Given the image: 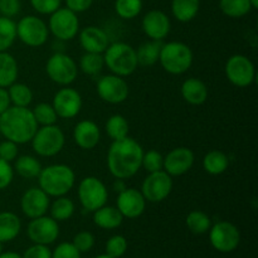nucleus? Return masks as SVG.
Wrapping results in <instances>:
<instances>
[{
    "label": "nucleus",
    "mask_w": 258,
    "mask_h": 258,
    "mask_svg": "<svg viewBox=\"0 0 258 258\" xmlns=\"http://www.w3.org/2000/svg\"><path fill=\"white\" fill-rule=\"evenodd\" d=\"M144 149L131 138L112 141L107 151V169L115 179H130L141 169Z\"/></svg>",
    "instance_id": "1"
},
{
    "label": "nucleus",
    "mask_w": 258,
    "mask_h": 258,
    "mask_svg": "<svg viewBox=\"0 0 258 258\" xmlns=\"http://www.w3.org/2000/svg\"><path fill=\"white\" fill-rule=\"evenodd\" d=\"M39 125L30 108L10 106L0 115V134L5 140L22 145L30 143Z\"/></svg>",
    "instance_id": "2"
},
{
    "label": "nucleus",
    "mask_w": 258,
    "mask_h": 258,
    "mask_svg": "<svg viewBox=\"0 0 258 258\" xmlns=\"http://www.w3.org/2000/svg\"><path fill=\"white\" fill-rule=\"evenodd\" d=\"M37 179L39 188L53 198L67 196L76 184L75 171L66 164H53L42 168Z\"/></svg>",
    "instance_id": "3"
},
{
    "label": "nucleus",
    "mask_w": 258,
    "mask_h": 258,
    "mask_svg": "<svg viewBox=\"0 0 258 258\" xmlns=\"http://www.w3.org/2000/svg\"><path fill=\"white\" fill-rule=\"evenodd\" d=\"M105 66L111 73L120 77H128L138 70L136 49L125 42L110 43L102 53Z\"/></svg>",
    "instance_id": "4"
},
{
    "label": "nucleus",
    "mask_w": 258,
    "mask_h": 258,
    "mask_svg": "<svg viewBox=\"0 0 258 258\" xmlns=\"http://www.w3.org/2000/svg\"><path fill=\"white\" fill-rule=\"evenodd\" d=\"M193 50L183 42L163 43L159 55V63L164 71L170 75L179 76L185 73L193 64Z\"/></svg>",
    "instance_id": "5"
},
{
    "label": "nucleus",
    "mask_w": 258,
    "mask_h": 258,
    "mask_svg": "<svg viewBox=\"0 0 258 258\" xmlns=\"http://www.w3.org/2000/svg\"><path fill=\"white\" fill-rule=\"evenodd\" d=\"M30 143L37 155L42 158H52L59 154L64 148L66 136L59 126H40Z\"/></svg>",
    "instance_id": "6"
},
{
    "label": "nucleus",
    "mask_w": 258,
    "mask_h": 258,
    "mask_svg": "<svg viewBox=\"0 0 258 258\" xmlns=\"http://www.w3.org/2000/svg\"><path fill=\"white\" fill-rule=\"evenodd\" d=\"M78 199L85 211L96 212L106 206L108 199V190L105 183L96 176H86L78 184Z\"/></svg>",
    "instance_id": "7"
},
{
    "label": "nucleus",
    "mask_w": 258,
    "mask_h": 258,
    "mask_svg": "<svg viewBox=\"0 0 258 258\" xmlns=\"http://www.w3.org/2000/svg\"><path fill=\"white\" fill-rule=\"evenodd\" d=\"M45 72L52 82L64 87L75 82L78 76V67L71 55L57 52L48 58Z\"/></svg>",
    "instance_id": "8"
},
{
    "label": "nucleus",
    "mask_w": 258,
    "mask_h": 258,
    "mask_svg": "<svg viewBox=\"0 0 258 258\" xmlns=\"http://www.w3.org/2000/svg\"><path fill=\"white\" fill-rule=\"evenodd\" d=\"M48 25L37 15H27L17 23V38L28 47H42L48 40Z\"/></svg>",
    "instance_id": "9"
},
{
    "label": "nucleus",
    "mask_w": 258,
    "mask_h": 258,
    "mask_svg": "<svg viewBox=\"0 0 258 258\" xmlns=\"http://www.w3.org/2000/svg\"><path fill=\"white\" fill-rule=\"evenodd\" d=\"M226 77L238 88L249 87L256 80V68L247 55L233 54L228 58L224 67Z\"/></svg>",
    "instance_id": "10"
},
{
    "label": "nucleus",
    "mask_w": 258,
    "mask_h": 258,
    "mask_svg": "<svg viewBox=\"0 0 258 258\" xmlns=\"http://www.w3.org/2000/svg\"><path fill=\"white\" fill-rule=\"evenodd\" d=\"M48 29L58 40H72L80 32V20L76 13L59 8L50 14Z\"/></svg>",
    "instance_id": "11"
},
{
    "label": "nucleus",
    "mask_w": 258,
    "mask_h": 258,
    "mask_svg": "<svg viewBox=\"0 0 258 258\" xmlns=\"http://www.w3.org/2000/svg\"><path fill=\"white\" fill-rule=\"evenodd\" d=\"M173 176L166 171L159 170L149 173L141 184V194L149 203H160L170 196L173 190Z\"/></svg>",
    "instance_id": "12"
},
{
    "label": "nucleus",
    "mask_w": 258,
    "mask_h": 258,
    "mask_svg": "<svg viewBox=\"0 0 258 258\" xmlns=\"http://www.w3.org/2000/svg\"><path fill=\"white\" fill-rule=\"evenodd\" d=\"M209 241L216 251L228 253L234 251L241 242L239 229L233 223L221 221L209 229Z\"/></svg>",
    "instance_id": "13"
},
{
    "label": "nucleus",
    "mask_w": 258,
    "mask_h": 258,
    "mask_svg": "<svg viewBox=\"0 0 258 258\" xmlns=\"http://www.w3.org/2000/svg\"><path fill=\"white\" fill-rule=\"evenodd\" d=\"M96 90H97L98 97L110 105H120L125 102L130 93V88L125 78L113 75V73L102 76L97 81Z\"/></svg>",
    "instance_id": "14"
},
{
    "label": "nucleus",
    "mask_w": 258,
    "mask_h": 258,
    "mask_svg": "<svg viewBox=\"0 0 258 258\" xmlns=\"http://www.w3.org/2000/svg\"><path fill=\"white\" fill-rule=\"evenodd\" d=\"M82 96L77 90L64 86L58 90L53 97L52 106L57 113L58 118L71 120L78 116L82 108Z\"/></svg>",
    "instance_id": "15"
},
{
    "label": "nucleus",
    "mask_w": 258,
    "mask_h": 258,
    "mask_svg": "<svg viewBox=\"0 0 258 258\" xmlns=\"http://www.w3.org/2000/svg\"><path fill=\"white\" fill-rule=\"evenodd\" d=\"M27 234L30 241L35 244H52L59 236L58 222L52 217L42 216L32 219L28 224Z\"/></svg>",
    "instance_id": "16"
},
{
    "label": "nucleus",
    "mask_w": 258,
    "mask_h": 258,
    "mask_svg": "<svg viewBox=\"0 0 258 258\" xmlns=\"http://www.w3.org/2000/svg\"><path fill=\"white\" fill-rule=\"evenodd\" d=\"M50 197H48L42 189L29 188L23 193L20 198V209L23 214L29 219L38 218L47 214L50 206Z\"/></svg>",
    "instance_id": "17"
},
{
    "label": "nucleus",
    "mask_w": 258,
    "mask_h": 258,
    "mask_svg": "<svg viewBox=\"0 0 258 258\" xmlns=\"http://www.w3.org/2000/svg\"><path fill=\"white\" fill-rule=\"evenodd\" d=\"M194 160H196V156L190 149L184 148V146L175 148L164 156L163 170L166 171L170 176L184 175L193 168Z\"/></svg>",
    "instance_id": "18"
},
{
    "label": "nucleus",
    "mask_w": 258,
    "mask_h": 258,
    "mask_svg": "<svg viewBox=\"0 0 258 258\" xmlns=\"http://www.w3.org/2000/svg\"><path fill=\"white\" fill-rule=\"evenodd\" d=\"M146 203L140 190L135 188H126L118 193L116 201V208L118 209L123 218L135 219L139 218L145 212Z\"/></svg>",
    "instance_id": "19"
},
{
    "label": "nucleus",
    "mask_w": 258,
    "mask_h": 258,
    "mask_svg": "<svg viewBox=\"0 0 258 258\" xmlns=\"http://www.w3.org/2000/svg\"><path fill=\"white\" fill-rule=\"evenodd\" d=\"M141 27L146 37L150 38L151 40L163 42L170 33L171 23L165 13L154 9L144 15Z\"/></svg>",
    "instance_id": "20"
},
{
    "label": "nucleus",
    "mask_w": 258,
    "mask_h": 258,
    "mask_svg": "<svg viewBox=\"0 0 258 258\" xmlns=\"http://www.w3.org/2000/svg\"><path fill=\"white\" fill-rule=\"evenodd\" d=\"M80 44L85 52L101 53L102 54L110 44L108 35L102 28L96 25H88L78 32Z\"/></svg>",
    "instance_id": "21"
},
{
    "label": "nucleus",
    "mask_w": 258,
    "mask_h": 258,
    "mask_svg": "<svg viewBox=\"0 0 258 258\" xmlns=\"http://www.w3.org/2000/svg\"><path fill=\"white\" fill-rule=\"evenodd\" d=\"M73 140L82 150H92L101 140L100 127L91 120L80 121L73 128Z\"/></svg>",
    "instance_id": "22"
},
{
    "label": "nucleus",
    "mask_w": 258,
    "mask_h": 258,
    "mask_svg": "<svg viewBox=\"0 0 258 258\" xmlns=\"http://www.w3.org/2000/svg\"><path fill=\"white\" fill-rule=\"evenodd\" d=\"M180 91L181 97H183L184 101L188 102L189 105H203V103L208 100V87H207L206 83L202 80H199V78H186V80L181 83Z\"/></svg>",
    "instance_id": "23"
},
{
    "label": "nucleus",
    "mask_w": 258,
    "mask_h": 258,
    "mask_svg": "<svg viewBox=\"0 0 258 258\" xmlns=\"http://www.w3.org/2000/svg\"><path fill=\"white\" fill-rule=\"evenodd\" d=\"M123 217L116 207L103 206L93 212V223L102 229H116L122 224Z\"/></svg>",
    "instance_id": "24"
},
{
    "label": "nucleus",
    "mask_w": 258,
    "mask_h": 258,
    "mask_svg": "<svg viewBox=\"0 0 258 258\" xmlns=\"http://www.w3.org/2000/svg\"><path fill=\"white\" fill-rule=\"evenodd\" d=\"M22 231V221L13 212H0V242H10Z\"/></svg>",
    "instance_id": "25"
},
{
    "label": "nucleus",
    "mask_w": 258,
    "mask_h": 258,
    "mask_svg": "<svg viewBox=\"0 0 258 258\" xmlns=\"http://www.w3.org/2000/svg\"><path fill=\"white\" fill-rule=\"evenodd\" d=\"M19 68L14 55L9 52H0V87L8 88L17 82Z\"/></svg>",
    "instance_id": "26"
},
{
    "label": "nucleus",
    "mask_w": 258,
    "mask_h": 258,
    "mask_svg": "<svg viewBox=\"0 0 258 258\" xmlns=\"http://www.w3.org/2000/svg\"><path fill=\"white\" fill-rule=\"evenodd\" d=\"M201 0H171L173 17L180 23L191 22L198 15Z\"/></svg>",
    "instance_id": "27"
},
{
    "label": "nucleus",
    "mask_w": 258,
    "mask_h": 258,
    "mask_svg": "<svg viewBox=\"0 0 258 258\" xmlns=\"http://www.w3.org/2000/svg\"><path fill=\"white\" fill-rule=\"evenodd\" d=\"M14 173L22 176L24 179H34L38 178L40 170H42V164L35 156L32 155H22L15 159Z\"/></svg>",
    "instance_id": "28"
},
{
    "label": "nucleus",
    "mask_w": 258,
    "mask_h": 258,
    "mask_svg": "<svg viewBox=\"0 0 258 258\" xmlns=\"http://www.w3.org/2000/svg\"><path fill=\"white\" fill-rule=\"evenodd\" d=\"M229 159L223 151L212 150L203 158V169L211 175H221L228 169Z\"/></svg>",
    "instance_id": "29"
},
{
    "label": "nucleus",
    "mask_w": 258,
    "mask_h": 258,
    "mask_svg": "<svg viewBox=\"0 0 258 258\" xmlns=\"http://www.w3.org/2000/svg\"><path fill=\"white\" fill-rule=\"evenodd\" d=\"M161 45H163V42H158V40H149V42L143 43L136 50L139 66L151 67L155 63H158Z\"/></svg>",
    "instance_id": "30"
},
{
    "label": "nucleus",
    "mask_w": 258,
    "mask_h": 258,
    "mask_svg": "<svg viewBox=\"0 0 258 258\" xmlns=\"http://www.w3.org/2000/svg\"><path fill=\"white\" fill-rule=\"evenodd\" d=\"M75 209L76 207L73 201L66 196L57 197L49 206L50 217L57 222L68 221L75 214Z\"/></svg>",
    "instance_id": "31"
},
{
    "label": "nucleus",
    "mask_w": 258,
    "mask_h": 258,
    "mask_svg": "<svg viewBox=\"0 0 258 258\" xmlns=\"http://www.w3.org/2000/svg\"><path fill=\"white\" fill-rule=\"evenodd\" d=\"M9 93L10 103L18 107H28L33 101V92L25 83L14 82L7 88Z\"/></svg>",
    "instance_id": "32"
},
{
    "label": "nucleus",
    "mask_w": 258,
    "mask_h": 258,
    "mask_svg": "<svg viewBox=\"0 0 258 258\" xmlns=\"http://www.w3.org/2000/svg\"><path fill=\"white\" fill-rule=\"evenodd\" d=\"M106 134L108 135V138L112 141L122 140V139L127 138L128 136V122L122 115H116L110 116L107 121H106Z\"/></svg>",
    "instance_id": "33"
},
{
    "label": "nucleus",
    "mask_w": 258,
    "mask_h": 258,
    "mask_svg": "<svg viewBox=\"0 0 258 258\" xmlns=\"http://www.w3.org/2000/svg\"><path fill=\"white\" fill-rule=\"evenodd\" d=\"M17 39V23L0 15V52H8Z\"/></svg>",
    "instance_id": "34"
},
{
    "label": "nucleus",
    "mask_w": 258,
    "mask_h": 258,
    "mask_svg": "<svg viewBox=\"0 0 258 258\" xmlns=\"http://www.w3.org/2000/svg\"><path fill=\"white\" fill-rule=\"evenodd\" d=\"M185 224L194 234H204L211 229L212 221L207 213L202 211H191L186 216Z\"/></svg>",
    "instance_id": "35"
},
{
    "label": "nucleus",
    "mask_w": 258,
    "mask_h": 258,
    "mask_svg": "<svg viewBox=\"0 0 258 258\" xmlns=\"http://www.w3.org/2000/svg\"><path fill=\"white\" fill-rule=\"evenodd\" d=\"M222 13L228 18H243L252 10L249 0H219Z\"/></svg>",
    "instance_id": "36"
},
{
    "label": "nucleus",
    "mask_w": 258,
    "mask_h": 258,
    "mask_svg": "<svg viewBox=\"0 0 258 258\" xmlns=\"http://www.w3.org/2000/svg\"><path fill=\"white\" fill-rule=\"evenodd\" d=\"M103 67H105V60H103V55L101 53L85 52V54L80 59L81 71L91 77L101 73Z\"/></svg>",
    "instance_id": "37"
},
{
    "label": "nucleus",
    "mask_w": 258,
    "mask_h": 258,
    "mask_svg": "<svg viewBox=\"0 0 258 258\" xmlns=\"http://www.w3.org/2000/svg\"><path fill=\"white\" fill-rule=\"evenodd\" d=\"M143 10V0H116L115 12L125 20L135 19Z\"/></svg>",
    "instance_id": "38"
},
{
    "label": "nucleus",
    "mask_w": 258,
    "mask_h": 258,
    "mask_svg": "<svg viewBox=\"0 0 258 258\" xmlns=\"http://www.w3.org/2000/svg\"><path fill=\"white\" fill-rule=\"evenodd\" d=\"M32 112L35 121H37V123L40 126L55 125V122H57L58 120V116L57 113H55L54 108H53L52 103H38V105L33 108Z\"/></svg>",
    "instance_id": "39"
},
{
    "label": "nucleus",
    "mask_w": 258,
    "mask_h": 258,
    "mask_svg": "<svg viewBox=\"0 0 258 258\" xmlns=\"http://www.w3.org/2000/svg\"><path fill=\"white\" fill-rule=\"evenodd\" d=\"M141 168L146 170V173H155V171L163 170L164 168V156L156 150H149L144 153L143 160H141Z\"/></svg>",
    "instance_id": "40"
},
{
    "label": "nucleus",
    "mask_w": 258,
    "mask_h": 258,
    "mask_svg": "<svg viewBox=\"0 0 258 258\" xmlns=\"http://www.w3.org/2000/svg\"><path fill=\"white\" fill-rule=\"evenodd\" d=\"M127 251V241L123 236H112L106 243V253L113 258H120Z\"/></svg>",
    "instance_id": "41"
},
{
    "label": "nucleus",
    "mask_w": 258,
    "mask_h": 258,
    "mask_svg": "<svg viewBox=\"0 0 258 258\" xmlns=\"http://www.w3.org/2000/svg\"><path fill=\"white\" fill-rule=\"evenodd\" d=\"M62 0H30L33 9L42 15H50L55 10L59 9Z\"/></svg>",
    "instance_id": "42"
},
{
    "label": "nucleus",
    "mask_w": 258,
    "mask_h": 258,
    "mask_svg": "<svg viewBox=\"0 0 258 258\" xmlns=\"http://www.w3.org/2000/svg\"><path fill=\"white\" fill-rule=\"evenodd\" d=\"M72 243L81 253H82V252H88L92 249L93 246H95V236H93L91 232L87 231L80 232V233H77L73 237Z\"/></svg>",
    "instance_id": "43"
},
{
    "label": "nucleus",
    "mask_w": 258,
    "mask_h": 258,
    "mask_svg": "<svg viewBox=\"0 0 258 258\" xmlns=\"http://www.w3.org/2000/svg\"><path fill=\"white\" fill-rule=\"evenodd\" d=\"M52 258H81V252L70 242H63L52 252Z\"/></svg>",
    "instance_id": "44"
},
{
    "label": "nucleus",
    "mask_w": 258,
    "mask_h": 258,
    "mask_svg": "<svg viewBox=\"0 0 258 258\" xmlns=\"http://www.w3.org/2000/svg\"><path fill=\"white\" fill-rule=\"evenodd\" d=\"M18 154H19L18 144L10 140H4L0 143V159L8 161V163H12L18 158Z\"/></svg>",
    "instance_id": "45"
},
{
    "label": "nucleus",
    "mask_w": 258,
    "mask_h": 258,
    "mask_svg": "<svg viewBox=\"0 0 258 258\" xmlns=\"http://www.w3.org/2000/svg\"><path fill=\"white\" fill-rule=\"evenodd\" d=\"M14 179V169L12 164L0 159V190H4Z\"/></svg>",
    "instance_id": "46"
},
{
    "label": "nucleus",
    "mask_w": 258,
    "mask_h": 258,
    "mask_svg": "<svg viewBox=\"0 0 258 258\" xmlns=\"http://www.w3.org/2000/svg\"><path fill=\"white\" fill-rule=\"evenodd\" d=\"M22 9L20 0H0V15L7 18L17 17Z\"/></svg>",
    "instance_id": "47"
},
{
    "label": "nucleus",
    "mask_w": 258,
    "mask_h": 258,
    "mask_svg": "<svg viewBox=\"0 0 258 258\" xmlns=\"http://www.w3.org/2000/svg\"><path fill=\"white\" fill-rule=\"evenodd\" d=\"M22 258H52V251L45 244H33L23 253Z\"/></svg>",
    "instance_id": "48"
},
{
    "label": "nucleus",
    "mask_w": 258,
    "mask_h": 258,
    "mask_svg": "<svg viewBox=\"0 0 258 258\" xmlns=\"http://www.w3.org/2000/svg\"><path fill=\"white\" fill-rule=\"evenodd\" d=\"M92 3L93 0H66V8L78 14V13H83L90 9L92 7Z\"/></svg>",
    "instance_id": "49"
},
{
    "label": "nucleus",
    "mask_w": 258,
    "mask_h": 258,
    "mask_svg": "<svg viewBox=\"0 0 258 258\" xmlns=\"http://www.w3.org/2000/svg\"><path fill=\"white\" fill-rule=\"evenodd\" d=\"M12 106L10 103V98H9V93H8L7 88H2L0 87V115L4 113L8 108Z\"/></svg>",
    "instance_id": "50"
},
{
    "label": "nucleus",
    "mask_w": 258,
    "mask_h": 258,
    "mask_svg": "<svg viewBox=\"0 0 258 258\" xmlns=\"http://www.w3.org/2000/svg\"><path fill=\"white\" fill-rule=\"evenodd\" d=\"M126 188L127 186L125 185V180H122V179H116V181L113 183V190L117 191V193H121Z\"/></svg>",
    "instance_id": "51"
},
{
    "label": "nucleus",
    "mask_w": 258,
    "mask_h": 258,
    "mask_svg": "<svg viewBox=\"0 0 258 258\" xmlns=\"http://www.w3.org/2000/svg\"><path fill=\"white\" fill-rule=\"evenodd\" d=\"M0 258H22V256L17 252H3L0 254Z\"/></svg>",
    "instance_id": "52"
},
{
    "label": "nucleus",
    "mask_w": 258,
    "mask_h": 258,
    "mask_svg": "<svg viewBox=\"0 0 258 258\" xmlns=\"http://www.w3.org/2000/svg\"><path fill=\"white\" fill-rule=\"evenodd\" d=\"M252 9H258V0H249Z\"/></svg>",
    "instance_id": "53"
},
{
    "label": "nucleus",
    "mask_w": 258,
    "mask_h": 258,
    "mask_svg": "<svg viewBox=\"0 0 258 258\" xmlns=\"http://www.w3.org/2000/svg\"><path fill=\"white\" fill-rule=\"evenodd\" d=\"M95 258H113V257L108 256L107 253H105V254H100V256H97V257H95Z\"/></svg>",
    "instance_id": "54"
},
{
    "label": "nucleus",
    "mask_w": 258,
    "mask_h": 258,
    "mask_svg": "<svg viewBox=\"0 0 258 258\" xmlns=\"http://www.w3.org/2000/svg\"><path fill=\"white\" fill-rule=\"evenodd\" d=\"M3 253V242H0V254Z\"/></svg>",
    "instance_id": "55"
}]
</instances>
